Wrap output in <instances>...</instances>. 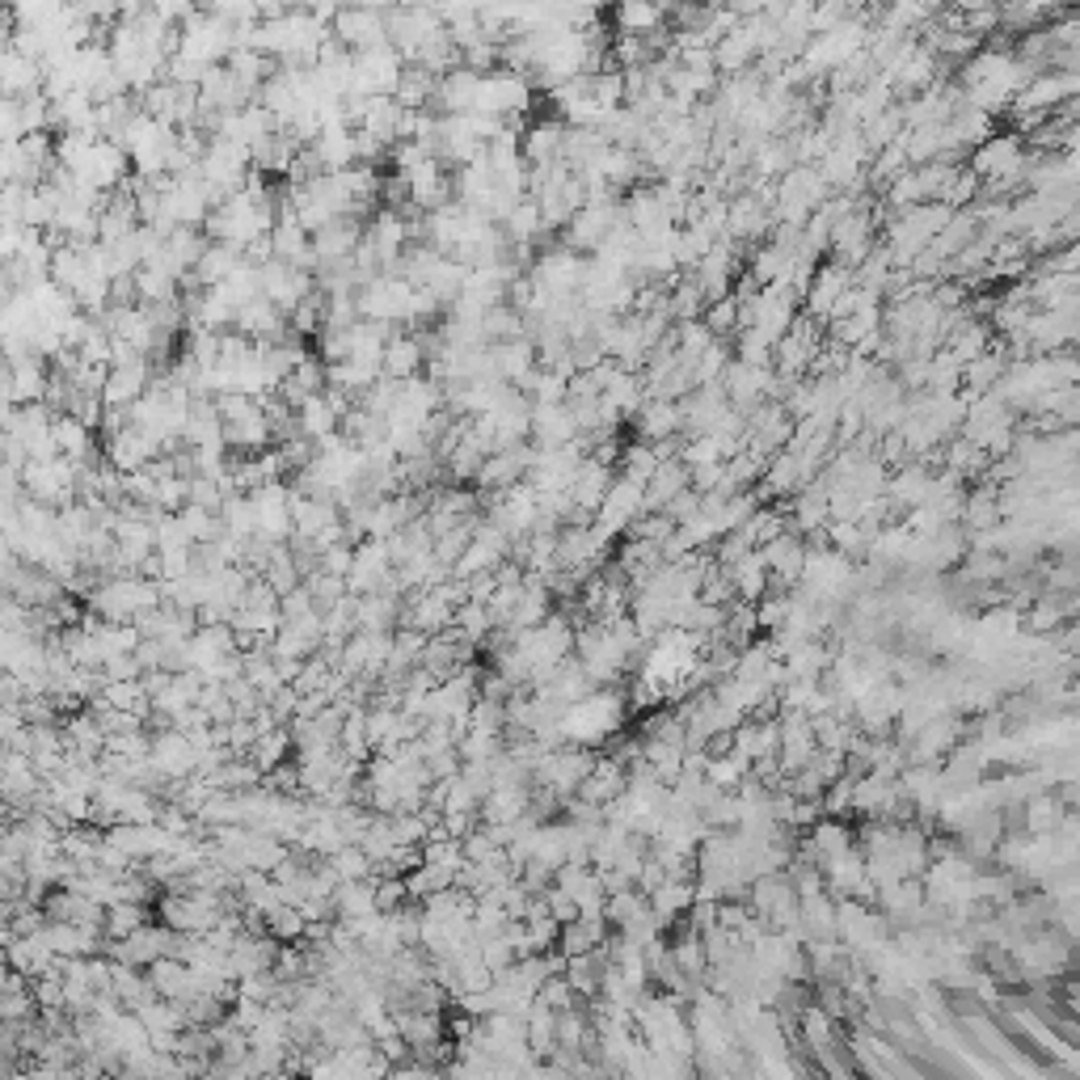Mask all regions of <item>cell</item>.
I'll return each mask as SVG.
<instances>
[{
	"instance_id": "6da1fadb",
	"label": "cell",
	"mask_w": 1080,
	"mask_h": 1080,
	"mask_svg": "<svg viewBox=\"0 0 1080 1080\" xmlns=\"http://www.w3.org/2000/svg\"><path fill=\"white\" fill-rule=\"evenodd\" d=\"M236 47H241V30L233 22L208 13V9H194L191 18L178 26V55H186L194 64H229V55Z\"/></svg>"
},
{
	"instance_id": "7a4b0ae2",
	"label": "cell",
	"mask_w": 1080,
	"mask_h": 1080,
	"mask_svg": "<svg viewBox=\"0 0 1080 1080\" xmlns=\"http://www.w3.org/2000/svg\"><path fill=\"white\" fill-rule=\"evenodd\" d=\"M536 102V85H532L528 72H515V68H494L482 72V89H477V110L486 114H528Z\"/></svg>"
},
{
	"instance_id": "3957f363",
	"label": "cell",
	"mask_w": 1080,
	"mask_h": 1080,
	"mask_svg": "<svg viewBox=\"0 0 1080 1080\" xmlns=\"http://www.w3.org/2000/svg\"><path fill=\"white\" fill-rule=\"evenodd\" d=\"M199 173L229 199V194L245 191V182H250V173H254V152L245 149V144H236V140H220V135H212V140H208V152H203V161H199Z\"/></svg>"
},
{
	"instance_id": "277c9868",
	"label": "cell",
	"mask_w": 1080,
	"mask_h": 1080,
	"mask_svg": "<svg viewBox=\"0 0 1080 1080\" xmlns=\"http://www.w3.org/2000/svg\"><path fill=\"white\" fill-rule=\"evenodd\" d=\"M402 72H405V55L393 43L355 51V85H351V93H363V98H393L397 85H402Z\"/></svg>"
},
{
	"instance_id": "5b68a950",
	"label": "cell",
	"mask_w": 1080,
	"mask_h": 1080,
	"mask_svg": "<svg viewBox=\"0 0 1080 1080\" xmlns=\"http://www.w3.org/2000/svg\"><path fill=\"white\" fill-rule=\"evenodd\" d=\"M360 317L388 321V325H405L414 317V283L405 275H381L367 287H360Z\"/></svg>"
},
{
	"instance_id": "8992f818",
	"label": "cell",
	"mask_w": 1080,
	"mask_h": 1080,
	"mask_svg": "<svg viewBox=\"0 0 1080 1080\" xmlns=\"http://www.w3.org/2000/svg\"><path fill=\"white\" fill-rule=\"evenodd\" d=\"M444 30H447V22L435 4H418V9L397 4V9L388 13V43L402 51L405 64H414V60L423 55V47L431 43L435 34H444Z\"/></svg>"
},
{
	"instance_id": "52a82bcc",
	"label": "cell",
	"mask_w": 1080,
	"mask_h": 1080,
	"mask_svg": "<svg viewBox=\"0 0 1080 1080\" xmlns=\"http://www.w3.org/2000/svg\"><path fill=\"white\" fill-rule=\"evenodd\" d=\"M587 271H592V262L578 254V250L557 245V250L536 254L528 275L536 287H545V292H553V296H578L583 283H587Z\"/></svg>"
},
{
	"instance_id": "ba28073f",
	"label": "cell",
	"mask_w": 1080,
	"mask_h": 1080,
	"mask_svg": "<svg viewBox=\"0 0 1080 1080\" xmlns=\"http://www.w3.org/2000/svg\"><path fill=\"white\" fill-rule=\"evenodd\" d=\"M258 279H262V296L275 300L283 313H292L296 304H304V300L317 292V275H313V271H304V266L283 262V258L262 262V266H258Z\"/></svg>"
},
{
	"instance_id": "9c48e42d",
	"label": "cell",
	"mask_w": 1080,
	"mask_h": 1080,
	"mask_svg": "<svg viewBox=\"0 0 1080 1080\" xmlns=\"http://www.w3.org/2000/svg\"><path fill=\"white\" fill-rule=\"evenodd\" d=\"M330 30H334V39H339L342 47H351V51H367V47L388 43V13H381V9H367V4H346V9H339V13H334Z\"/></svg>"
},
{
	"instance_id": "30bf717a",
	"label": "cell",
	"mask_w": 1080,
	"mask_h": 1080,
	"mask_svg": "<svg viewBox=\"0 0 1080 1080\" xmlns=\"http://www.w3.org/2000/svg\"><path fill=\"white\" fill-rule=\"evenodd\" d=\"M616 721H620V709H616L613 697H583L566 709L562 735H566V743H595L604 739Z\"/></svg>"
},
{
	"instance_id": "8fae6325",
	"label": "cell",
	"mask_w": 1080,
	"mask_h": 1080,
	"mask_svg": "<svg viewBox=\"0 0 1080 1080\" xmlns=\"http://www.w3.org/2000/svg\"><path fill=\"white\" fill-rule=\"evenodd\" d=\"M47 384H51V360L43 355H18L4 363V405H30L47 402Z\"/></svg>"
},
{
	"instance_id": "7c38bea8",
	"label": "cell",
	"mask_w": 1080,
	"mask_h": 1080,
	"mask_svg": "<svg viewBox=\"0 0 1080 1080\" xmlns=\"http://www.w3.org/2000/svg\"><path fill=\"white\" fill-rule=\"evenodd\" d=\"M152 764H157V773L161 777H170V781H178V777H191V773H199V747L191 743V735L186 730H178V726H165V730H152Z\"/></svg>"
},
{
	"instance_id": "4fadbf2b",
	"label": "cell",
	"mask_w": 1080,
	"mask_h": 1080,
	"mask_svg": "<svg viewBox=\"0 0 1080 1080\" xmlns=\"http://www.w3.org/2000/svg\"><path fill=\"white\" fill-rule=\"evenodd\" d=\"M47 81V60L26 51V47L9 43L4 47V60H0V85L4 98H26V93H43Z\"/></svg>"
},
{
	"instance_id": "5bb4252c",
	"label": "cell",
	"mask_w": 1080,
	"mask_h": 1080,
	"mask_svg": "<svg viewBox=\"0 0 1080 1080\" xmlns=\"http://www.w3.org/2000/svg\"><path fill=\"white\" fill-rule=\"evenodd\" d=\"M405 178H410V203H414L418 212H440L444 203L456 199V178L447 173V165L440 161V157L423 161L418 170H410Z\"/></svg>"
},
{
	"instance_id": "9a60e30c",
	"label": "cell",
	"mask_w": 1080,
	"mask_h": 1080,
	"mask_svg": "<svg viewBox=\"0 0 1080 1080\" xmlns=\"http://www.w3.org/2000/svg\"><path fill=\"white\" fill-rule=\"evenodd\" d=\"M613 229H616L613 203H587V208H578L574 220L566 224V241H562V245H571V250H578V254L604 250V241L613 236Z\"/></svg>"
},
{
	"instance_id": "2e32d148",
	"label": "cell",
	"mask_w": 1080,
	"mask_h": 1080,
	"mask_svg": "<svg viewBox=\"0 0 1080 1080\" xmlns=\"http://www.w3.org/2000/svg\"><path fill=\"white\" fill-rule=\"evenodd\" d=\"M393 574V557H388V545L367 536L355 545V562H351V574H346V587L355 595H372L384 587V578Z\"/></svg>"
},
{
	"instance_id": "e0dca14e",
	"label": "cell",
	"mask_w": 1080,
	"mask_h": 1080,
	"mask_svg": "<svg viewBox=\"0 0 1080 1080\" xmlns=\"http://www.w3.org/2000/svg\"><path fill=\"white\" fill-rule=\"evenodd\" d=\"M102 447H107V461L114 468H123V473H135V468L152 465L157 456H161V444L152 440L149 431L140 423L123 426V431H114L110 440H102Z\"/></svg>"
},
{
	"instance_id": "ac0fdd59",
	"label": "cell",
	"mask_w": 1080,
	"mask_h": 1080,
	"mask_svg": "<svg viewBox=\"0 0 1080 1080\" xmlns=\"http://www.w3.org/2000/svg\"><path fill=\"white\" fill-rule=\"evenodd\" d=\"M233 330H241L245 339H254V342H283L287 334H292V321H287V313L279 309L275 300L254 296L241 304Z\"/></svg>"
},
{
	"instance_id": "d6986e66",
	"label": "cell",
	"mask_w": 1080,
	"mask_h": 1080,
	"mask_svg": "<svg viewBox=\"0 0 1080 1080\" xmlns=\"http://www.w3.org/2000/svg\"><path fill=\"white\" fill-rule=\"evenodd\" d=\"M363 233H367V220H360V215H339V220H330L325 229H317L313 233V250H317V266H325V262H342V258H351L355 250H360ZM317 275V271H313Z\"/></svg>"
},
{
	"instance_id": "ffe728a7",
	"label": "cell",
	"mask_w": 1080,
	"mask_h": 1080,
	"mask_svg": "<svg viewBox=\"0 0 1080 1080\" xmlns=\"http://www.w3.org/2000/svg\"><path fill=\"white\" fill-rule=\"evenodd\" d=\"M578 440L571 402H545L532 405V444L536 447H566Z\"/></svg>"
},
{
	"instance_id": "44dd1931",
	"label": "cell",
	"mask_w": 1080,
	"mask_h": 1080,
	"mask_svg": "<svg viewBox=\"0 0 1080 1080\" xmlns=\"http://www.w3.org/2000/svg\"><path fill=\"white\" fill-rule=\"evenodd\" d=\"M477 89H482V72L477 68H452V72L440 77V93H435L431 110L435 114H468V110H477Z\"/></svg>"
},
{
	"instance_id": "7402d4cb",
	"label": "cell",
	"mask_w": 1080,
	"mask_h": 1080,
	"mask_svg": "<svg viewBox=\"0 0 1080 1080\" xmlns=\"http://www.w3.org/2000/svg\"><path fill=\"white\" fill-rule=\"evenodd\" d=\"M489 363H494V381L524 384V376L541 363V351H536V342L528 334L524 339L489 342Z\"/></svg>"
},
{
	"instance_id": "603a6c76",
	"label": "cell",
	"mask_w": 1080,
	"mask_h": 1080,
	"mask_svg": "<svg viewBox=\"0 0 1080 1080\" xmlns=\"http://www.w3.org/2000/svg\"><path fill=\"white\" fill-rule=\"evenodd\" d=\"M423 367H426L423 342H418L414 330H405L402 325V330L388 339V346H384L381 372L384 376H393V381H414V376H423Z\"/></svg>"
},
{
	"instance_id": "cb8c5ba5",
	"label": "cell",
	"mask_w": 1080,
	"mask_h": 1080,
	"mask_svg": "<svg viewBox=\"0 0 1080 1080\" xmlns=\"http://www.w3.org/2000/svg\"><path fill=\"white\" fill-rule=\"evenodd\" d=\"M300 149H304V144H300L287 128L271 131V135H262L254 149H250V152H254V170L271 173V178H287V173H292V165H296Z\"/></svg>"
},
{
	"instance_id": "d4e9b609",
	"label": "cell",
	"mask_w": 1080,
	"mask_h": 1080,
	"mask_svg": "<svg viewBox=\"0 0 1080 1080\" xmlns=\"http://www.w3.org/2000/svg\"><path fill=\"white\" fill-rule=\"evenodd\" d=\"M532 806V785H494L482 798V824H515Z\"/></svg>"
},
{
	"instance_id": "484cf974",
	"label": "cell",
	"mask_w": 1080,
	"mask_h": 1080,
	"mask_svg": "<svg viewBox=\"0 0 1080 1080\" xmlns=\"http://www.w3.org/2000/svg\"><path fill=\"white\" fill-rule=\"evenodd\" d=\"M562 149H566V128L557 119H541L524 131V161L528 165H553V161H562Z\"/></svg>"
},
{
	"instance_id": "4316f807",
	"label": "cell",
	"mask_w": 1080,
	"mask_h": 1080,
	"mask_svg": "<svg viewBox=\"0 0 1080 1080\" xmlns=\"http://www.w3.org/2000/svg\"><path fill=\"white\" fill-rule=\"evenodd\" d=\"M313 152L321 157L325 173L351 170V165H360V144H355V128H325L317 135V140H313Z\"/></svg>"
},
{
	"instance_id": "83f0119b",
	"label": "cell",
	"mask_w": 1080,
	"mask_h": 1080,
	"mask_svg": "<svg viewBox=\"0 0 1080 1080\" xmlns=\"http://www.w3.org/2000/svg\"><path fill=\"white\" fill-rule=\"evenodd\" d=\"M608 489H613V482H608V465H604V461H583V465H578V477H574V486H571V498H574V507L592 515V511L604 507Z\"/></svg>"
},
{
	"instance_id": "f1b7e54d",
	"label": "cell",
	"mask_w": 1080,
	"mask_h": 1080,
	"mask_svg": "<svg viewBox=\"0 0 1080 1080\" xmlns=\"http://www.w3.org/2000/svg\"><path fill=\"white\" fill-rule=\"evenodd\" d=\"M435 93H440V72H431V68H423V64H405L402 85H397L393 98H397L405 110H426L431 102H435Z\"/></svg>"
},
{
	"instance_id": "f546056e",
	"label": "cell",
	"mask_w": 1080,
	"mask_h": 1080,
	"mask_svg": "<svg viewBox=\"0 0 1080 1080\" xmlns=\"http://www.w3.org/2000/svg\"><path fill=\"white\" fill-rule=\"evenodd\" d=\"M613 22L620 34H655L663 26V4L658 0H616Z\"/></svg>"
},
{
	"instance_id": "4dcf8cb0",
	"label": "cell",
	"mask_w": 1080,
	"mask_h": 1080,
	"mask_svg": "<svg viewBox=\"0 0 1080 1080\" xmlns=\"http://www.w3.org/2000/svg\"><path fill=\"white\" fill-rule=\"evenodd\" d=\"M229 68L236 72L241 85L262 93V85L279 72V60L275 55H262V51H254V47H236L233 55H229Z\"/></svg>"
},
{
	"instance_id": "1f68e13d",
	"label": "cell",
	"mask_w": 1080,
	"mask_h": 1080,
	"mask_svg": "<svg viewBox=\"0 0 1080 1080\" xmlns=\"http://www.w3.org/2000/svg\"><path fill=\"white\" fill-rule=\"evenodd\" d=\"M503 233H507L511 245H536V241H541V233H549V229H545V215H541V203H536L532 194L515 203V212L507 215Z\"/></svg>"
},
{
	"instance_id": "d6a6232c",
	"label": "cell",
	"mask_w": 1080,
	"mask_h": 1080,
	"mask_svg": "<svg viewBox=\"0 0 1080 1080\" xmlns=\"http://www.w3.org/2000/svg\"><path fill=\"white\" fill-rule=\"evenodd\" d=\"M296 418H300V431H304L309 440H321V435H330V431H342V414L334 410V402H330L325 393L304 397V405L296 410Z\"/></svg>"
},
{
	"instance_id": "836d02e7",
	"label": "cell",
	"mask_w": 1080,
	"mask_h": 1080,
	"mask_svg": "<svg viewBox=\"0 0 1080 1080\" xmlns=\"http://www.w3.org/2000/svg\"><path fill=\"white\" fill-rule=\"evenodd\" d=\"M241 262H245V254H241L236 245L212 241V250H208V254H203V262L194 266V275H199V283H203V287H215V283H224V279L233 275Z\"/></svg>"
},
{
	"instance_id": "e575fe53",
	"label": "cell",
	"mask_w": 1080,
	"mask_h": 1080,
	"mask_svg": "<svg viewBox=\"0 0 1080 1080\" xmlns=\"http://www.w3.org/2000/svg\"><path fill=\"white\" fill-rule=\"evenodd\" d=\"M482 334H486V342H507V339H524L528 334V321H524V313L515 309V304H489L486 317H482Z\"/></svg>"
},
{
	"instance_id": "d590c367",
	"label": "cell",
	"mask_w": 1080,
	"mask_h": 1080,
	"mask_svg": "<svg viewBox=\"0 0 1080 1080\" xmlns=\"http://www.w3.org/2000/svg\"><path fill=\"white\" fill-rule=\"evenodd\" d=\"M381 376H384V372L376 367V363H363V360H339V363H330V384H334V388H346L351 397L367 393V388L381 381Z\"/></svg>"
},
{
	"instance_id": "8d00e7d4",
	"label": "cell",
	"mask_w": 1080,
	"mask_h": 1080,
	"mask_svg": "<svg viewBox=\"0 0 1080 1080\" xmlns=\"http://www.w3.org/2000/svg\"><path fill=\"white\" fill-rule=\"evenodd\" d=\"M292 747H296L292 726H275V730L258 735V743L250 747V760H254L262 773H271V768H279V764L287 760V751H292Z\"/></svg>"
},
{
	"instance_id": "74e56055",
	"label": "cell",
	"mask_w": 1080,
	"mask_h": 1080,
	"mask_svg": "<svg viewBox=\"0 0 1080 1080\" xmlns=\"http://www.w3.org/2000/svg\"><path fill=\"white\" fill-rule=\"evenodd\" d=\"M528 1047L536 1059H549L553 1051H557V1009H549V1005H532L528 1013Z\"/></svg>"
},
{
	"instance_id": "f35d334b",
	"label": "cell",
	"mask_w": 1080,
	"mask_h": 1080,
	"mask_svg": "<svg viewBox=\"0 0 1080 1080\" xmlns=\"http://www.w3.org/2000/svg\"><path fill=\"white\" fill-rule=\"evenodd\" d=\"M292 857V845L287 840H279V836H271V831H258L250 836V845H245V866L250 869H266V874H275L279 861H287Z\"/></svg>"
},
{
	"instance_id": "ab89813d",
	"label": "cell",
	"mask_w": 1080,
	"mask_h": 1080,
	"mask_svg": "<svg viewBox=\"0 0 1080 1080\" xmlns=\"http://www.w3.org/2000/svg\"><path fill=\"white\" fill-rule=\"evenodd\" d=\"M330 861H334V869L342 874V882H376V878H381V869H376L372 852H367L363 845H342Z\"/></svg>"
},
{
	"instance_id": "60d3db41",
	"label": "cell",
	"mask_w": 1080,
	"mask_h": 1080,
	"mask_svg": "<svg viewBox=\"0 0 1080 1080\" xmlns=\"http://www.w3.org/2000/svg\"><path fill=\"white\" fill-rule=\"evenodd\" d=\"M334 904H339V920H360V916L381 911V904H376V882H342Z\"/></svg>"
},
{
	"instance_id": "b9f144b4",
	"label": "cell",
	"mask_w": 1080,
	"mask_h": 1080,
	"mask_svg": "<svg viewBox=\"0 0 1080 1080\" xmlns=\"http://www.w3.org/2000/svg\"><path fill=\"white\" fill-rule=\"evenodd\" d=\"M152 916H149V904H128V899H119V904H110L107 908V937L110 941H123V937H131L135 929H144Z\"/></svg>"
},
{
	"instance_id": "7bdbcfd3",
	"label": "cell",
	"mask_w": 1080,
	"mask_h": 1080,
	"mask_svg": "<svg viewBox=\"0 0 1080 1080\" xmlns=\"http://www.w3.org/2000/svg\"><path fill=\"white\" fill-rule=\"evenodd\" d=\"M220 519H224V528L236 532V536H254L258 532L254 498H250V494H229L224 507H220Z\"/></svg>"
},
{
	"instance_id": "ee69618b",
	"label": "cell",
	"mask_w": 1080,
	"mask_h": 1080,
	"mask_svg": "<svg viewBox=\"0 0 1080 1080\" xmlns=\"http://www.w3.org/2000/svg\"><path fill=\"white\" fill-rule=\"evenodd\" d=\"M620 768L616 764H595L592 773H587V781L578 785V794L583 798H592V803H608V798H616L620 794Z\"/></svg>"
},
{
	"instance_id": "f6af8a7d",
	"label": "cell",
	"mask_w": 1080,
	"mask_h": 1080,
	"mask_svg": "<svg viewBox=\"0 0 1080 1080\" xmlns=\"http://www.w3.org/2000/svg\"><path fill=\"white\" fill-rule=\"evenodd\" d=\"M304 587L313 592L317 608H330V604H339L342 595L351 592V587H346V574H334V571H325V566H317L313 574H304Z\"/></svg>"
},
{
	"instance_id": "bcb514c9",
	"label": "cell",
	"mask_w": 1080,
	"mask_h": 1080,
	"mask_svg": "<svg viewBox=\"0 0 1080 1080\" xmlns=\"http://www.w3.org/2000/svg\"><path fill=\"white\" fill-rule=\"evenodd\" d=\"M456 751L465 760H494L498 751H507V735H489V730H465L456 739Z\"/></svg>"
},
{
	"instance_id": "7dc6e473",
	"label": "cell",
	"mask_w": 1080,
	"mask_h": 1080,
	"mask_svg": "<svg viewBox=\"0 0 1080 1080\" xmlns=\"http://www.w3.org/2000/svg\"><path fill=\"white\" fill-rule=\"evenodd\" d=\"M456 629L482 646V637L494 629V616H489V608L482 604V599H465V604L456 608Z\"/></svg>"
},
{
	"instance_id": "c3c4849f",
	"label": "cell",
	"mask_w": 1080,
	"mask_h": 1080,
	"mask_svg": "<svg viewBox=\"0 0 1080 1080\" xmlns=\"http://www.w3.org/2000/svg\"><path fill=\"white\" fill-rule=\"evenodd\" d=\"M266 920H271V932H275L279 941H300V937H304V929H309L304 911L292 908V904H279L275 911H266Z\"/></svg>"
},
{
	"instance_id": "681fc988",
	"label": "cell",
	"mask_w": 1080,
	"mask_h": 1080,
	"mask_svg": "<svg viewBox=\"0 0 1080 1080\" xmlns=\"http://www.w3.org/2000/svg\"><path fill=\"white\" fill-rule=\"evenodd\" d=\"M536 1000H541V1005H549V1009H557V1013H566V1009H574L578 992H574L571 975H549V979H545V988L536 992Z\"/></svg>"
},
{
	"instance_id": "f907efd6",
	"label": "cell",
	"mask_w": 1080,
	"mask_h": 1080,
	"mask_svg": "<svg viewBox=\"0 0 1080 1080\" xmlns=\"http://www.w3.org/2000/svg\"><path fill=\"white\" fill-rule=\"evenodd\" d=\"M592 1042V1034H587V1017L574 1013V1009H566V1013H557V1047H571V1051H583Z\"/></svg>"
},
{
	"instance_id": "816d5d0a",
	"label": "cell",
	"mask_w": 1080,
	"mask_h": 1080,
	"mask_svg": "<svg viewBox=\"0 0 1080 1080\" xmlns=\"http://www.w3.org/2000/svg\"><path fill=\"white\" fill-rule=\"evenodd\" d=\"M30 1017H39L34 988H22V992H0V1021H30Z\"/></svg>"
},
{
	"instance_id": "f5cc1de1",
	"label": "cell",
	"mask_w": 1080,
	"mask_h": 1080,
	"mask_svg": "<svg viewBox=\"0 0 1080 1080\" xmlns=\"http://www.w3.org/2000/svg\"><path fill=\"white\" fill-rule=\"evenodd\" d=\"M482 958H486L489 971H507V967L515 962V958H519V953H515V946H511L507 932H498V937L482 941Z\"/></svg>"
},
{
	"instance_id": "db71d44e",
	"label": "cell",
	"mask_w": 1080,
	"mask_h": 1080,
	"mask_svg": "<svg viewBox=\"0 0 1080 1080\" xmlns=\"http://www.w3.org/2000/svg\"><path fill=\"white\" fill-rule=\"evenodd\" d=\"M224 735H229V747H233L236 756H250V747L258 743V721L254 718H233L229 726H224Z\"/></svg>"
},
{
	"instance_id": "11a10c76",
	"label": "cell",
	"mask_w": 1080,
	"mask_h": 1080,
	"mask_svg": "<svg viewBox=\"0 0 1080 1080\" xmlns=\"http://www.w3.org/2000/svg\"><path fill=\"white\" fill-rule=\"evenodd\" d=\"M667 431H676V410H672V405H650V410L642 414V435L658 440V435H667Z\"/></svg>"
},
{
	"instance_id": "9f6ffc18",
	"label": "cell",
	"mask_w": 1080,
	"mask_h": 1080,
	"mask_svg": "<svg viewBox=\"0 0 1080 1080\" xmlns=\"http://www.w3.org/2000/svg\"><path fill=\"white\" fill-rule=\"evenodd\" d=\"M149 9L157 18H165L170 26H182L199 9V0H149Z\"/></svg>"
},
{
	"instance_id": "6f0895ef",
	"label": "cell",
	"mask_w": 1080,
	"mask_h": 1080,
	"mask_svg": "<svg viewBox=\"0 0 1080 1080\" xmlns=\"http://www.w3.org/2000/svg\"><path fill=\"white\" fill-rule=\"evenodd\" d=\"M266 789H279V794H300V760L296 764H279V768H271L266 773Z\"/></svg>"
},
{
	"instance_id": "680465c9",
	"label": "cell",
	"mask_w": 1080,
	"mask_h": 1080,
	"mask_svg": "<svg viewBox=\"0 0 1080 1080\" xmlns=\"http://www.w3.org/2000/svg\"><path fill=\"white\" fill-rule=\"evenodd\" d=\"M107 676L110 679H140L144 676V663H140V655H131V650H119V655L107 658Z\"/></svg>"
},
{
	"instance_id": "91938a15",
	"label": "cell",
	"mask_w": 1080,
	"mask_h": 1080,
	"mask_svg": "<svg viewBox=\"0 0 1080 1080\" xmlns=\"http://www.w3.org/2000/svg\"><path fill=\"white\" fill-rule=\"evenodd\" d=\"M317 608V599H313V592L300 583L296 592H287L283 595V620H296V616H304V613H313Z\"/></svg>"
},
{
	"instance_id": "94428289",
	"label": "cell",
	"mask_w": 1080,
	"mask_h": 1080,
	"mask_svg": "<svg viewBox=\"0 0 1080 1080\" xmlns=\"http://www.w3.org/2000/svg\"><path fill=\"white\" fill-rule=\"evenodd\" d=\"M351 562H355V545H351V541H342V545L321 553V566L334 574H351Z\"/></svg>"
},
{
	"instance_id": "6125c7cd",
	"label": "cell",
	"mask_w": 1080,
	"mask_h": 1080,
	"mask_svg": "<svg viewBox=\"0 0 1080 1080\" xmlns=\"http://www.w3.org/2000/svg\"><path fill=\"white\" fill-rule=\"evenodd\" d=\"M489 0H435V9L444 13V22L452 18H465V13H482Z\"/></svg>"
},
{
	"instance_id": "be15d7a7",
	"label": "cell",
	"mask_w": 1080,
	"mask_h": 1080,
	"mask_svg": "<svg viewBox=\"0 0 1080 1080\" xmlns=\"http://www.w3.org/2000/svg\"><path fill=\"white\" fill-rule=\"evenodd\" d=\"M730 317H735V309H730V300H726L721 309H714V317H709V325H714V330H726V325H730Z\"/></svg>"
},
{
	"instance_id": "e7e4bbea",
	"label": "cell",
	"mask_w": 1080,
	"mask_h": 1080,
	"mask_svg": "<svg viewBox=\"0 0 1080 1080\" xmlns=\"http://www.w3.org/2000/svg\"><path fill=\"white\" fill-rule=\"evenodd\" d=\"M114 4H119V13H123V18H135V13H144V9H149V0H114Z\"/></svg>"
},
{
	"instance_id": "03108f58",
	"label": "cell",
	"mask_w": 1080,
	"mask_h": 1080,
	"mask_svg": "<svg viewBox=\"0 0 1080 1080\" xmlns=\"http://www.w3.org/2000/svg\"><path fill=\"white\" fill-rule=\"evenodd\" d=\"M360 4H367V9H381V13H393L402 0H360Z\"/></svg>"
}]
</instances>
